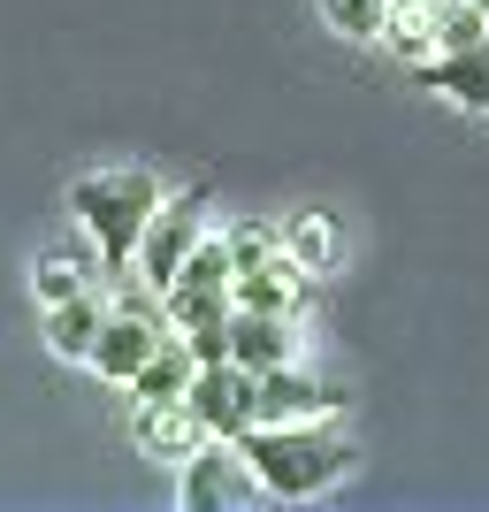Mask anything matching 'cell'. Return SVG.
Returning a JSON list of instances; mask_svg holds the SVG:
<instances>
[{
    "label": "cell",
    "mask_w": 489,
    "mask_h": 512,
    "mask_svg": "<svg viewBox=\"0 0 489 512\" xmlns=\"http://www.w3.org/2000/svg\"><path fill=\"white\" fill-rule=\"evenodd\" d=\"M237 451L253 459L260 490L298 505V497H321L352 474V436L337 421H253L237 436Z\"/></svg>",
    "instance_id": "obj_1"
},
{
    "label": "cell",
    "mask_w": 489,
    "mask_h": 512,
    "mask_svg": "<svg viewBox=\"0 0 489 512\" xmlns=\"http://www.w3.org/2000/svg\"><path fill=\"white\" fill-rule=\"evenodd\" d=\"M153 207H161V176L153 169H92L69 184V214H77V230H85L92 260L107 276H123L138 260V237H146Z\"/></svg>",
    "instance_id": "obj_2"
},
{
    "label": "cell",
    "mask_w": 489,
    "mask_h": 512,
    "mask_svg": "<svg viewBox=\"0 0 489 512\" xmlns=\"http://www.w3.org/2000/svg\"><path fill=\"white\" fill-rule=\"evenodd\" d=\"M237 306V268H230V237H199L176 283L161 291V314H169L176 337H192V329H222Z\"/></svg>",
    "instance_id": "obj_3"
},
{
    "label": "cell",
    "mask_w": 489,
    "mask_h": 512,
    "mask_svg": "<svg viewBox=\"0 0 489 512\" xmlns=\"http://www.w3.org/2000/svg\"><path fill=\"white\" fill-rule=\"evenodd\" d=\"M176 497H184V512H245V505H260L268 490H260L253 459L237 451V436H207V444L184 459Z\"/></svg>",
    "instance_id": "obj_4"
},
{
    "label": "cell",
    "mask_w": 489,
    "mask_h": 512,
    "mask_svg": "<svg viewBox=\"0 0 489 512\" xmlns=\"http://www.w3.org/2000/svg\"><path fill=\"white\" fill-rule=\"evenodd\" d=\"M199 237H207V184H192V192H161V207H153L146 237H138V283H153V291H169L176 268H184V253H192Z\"/></svg>",
    "instance_id": "obj_5"
},
{
    "label": "cell",
    "mask_w": 489,
    "mask_h": 512,
    "mask_svg": "<svg viewBox=\"0 0 489 512\" xmlns=\"http://www.w3.org/2000/svg\"><path fill=\"white\" fill-rule=\"evenodd\" d=\"M169 337V314L161 306H107V321H100V344H92V375L100 383H123L130 390V375L146 367V352Z\"/></svg>",
    "instance_id": "obj_6"
},
{
    "label": "cell",
    "mask_w": 489,
    "mask_h": 512,
    "mask_svg": "<svg viewBox=\"0 0 489 512\" xmlns=\"http://www.w3.org/2000/svg\"><path fill=\"white\" fill-rule=\"evenodd\" d=\"M253 390H260L253 367L207 360L192 383H184V406L199 413V428H207V436H245V428H253Z\"/></svg>",
    "instance_id": "obj_7"
},
{
    "label": "cell",
    "mask_w": 489,
    "mask_h": 512,
    "mask_svg": "<svg viewBox=\"0 0 489 512\" xmlns=\"http://www.w3.org/2000/svg\"><path fill=\"white\" fill-rule=\"evenodd\" d=\"M337 413H344V390L314 383L298 360L268 367L260 390H253V421H337Z\"/></svg>",
    "instance_id": "obj_8"
},
{
    "label": "cell",
    "mask_w": 489,
    "mask_h": 512,
    "mask_svg": "<svg viewBox=\"0 0 489 512\" xmlns=\"http://www.w3.org/2000/svg\"><path fill=\"white\" fill-rule=\"evenodd\" d=\"M413 77H421V92H444L451 107H467V115H489V39H474V46H444V54H428Z\"/></svg>",
    "instance_id": "obj_9"
},
{
    "label": "cell",
    "mask_w": 489,
    "mask_h": 512,
    "mask_svg": "<svg viewBox=\"0 0 489 512\" xmlns=\"http://www.w3.org/2000/svg\"><path fill=\"white\" fill-rule=\"evenodd\" d=\"M130 436H138V451H146V459H176V467L207 444V428H199V413L184 406V398H138Z\"/></svg>",
    "instance_id": "obj_10"
},
{
    "label": "cell",
    "mask_w": 489,
    "mask_h": 512,
    "mask_svg": "<svg viewBox=\"0 0 489 512\" xmlns=\"http://www.w3.org/2000/svg\"><path fill=\"white\" fill-rule=\"evenodd\" d=\"M237 306H260V314H306V306H314V268H298L291 253H268L260 260V268H245V276H237Z\"/></svg>",
    "instance_id": "obj_11"
},
{
    "label": "cell",
    "mask_w": 489,
    "mask_h": 512,
    "mask_svg": "<svg viewBox=\"0 0 489 512\" xmlns=\"http://www.w3.org/2000/svg\"><path fill=\"white\" fill-rule=\"evenodd\" d=\"M230 360L268 375V367L298 360V329L291 314H260V306H230Z\"/></svg>",
    "instance_id": "obj_12"
},
{
    "label": "cell",
    "mask_w": 489,
    "mask_h": 512,
    "mask_svg": "<svg viewBox=\"0 0 489 512\" xmlns=\"http://www.w3.org/2000/svg\"><path fill=\"white\" fill-rule=\"evenodd\" d=\"M107 306H115V299H100L92 283H85V291H69V299H54V306H46V352H54V360H92Z\"/></svg>",
    "instance_id": "obj_13"
},
{
    "label": "cell",
    "mask_w": 489,
    "mask_h": 512,
    "mask_svg": "<svg viewBox=\"0 0 489 512\" xmlns=\"http://www.w3.org/2000/svg\"><path fill=\"white\" fill-rule=\"evenodd\" d=\"M375 46H390L405 69H421L428 54H444V0H390Z\"/></svg>",
    "instance_id": "obj_14"
},
{
    "label": "cell",
    "mask_w": 489,
    "mask_h": 512,
    "mask_svg": "<svg viewBox=\"0 0 489 512\" xmlns=\"http://www.w3.org/2000/svg\"><path fill=\"white\" fill-rule=\"evenodd\" d=\"M276 245L298 260V268H314V276H329L344 253V230H337V214H321V207H298L291 222L276 230Z\"/></svg>",
    "instance_id": "obj_15"
},
{
    "label": "cell",
    "mask_w": 489,
    "mask_h": 512,
    "mask_svg": "<svg viewBox=\"0 0 489 512\" xmlns=\"http://www.w3.org/2000/svg\"><path fill=\"white\" fill-rule=\"evenodd\" d=\"M192 375H199L192 344H184V337L169 329V337H161V344L146 352V367L130 375V398H184V383H192Z\"/></svg>",
    "instance_id": "obj_16"
},
{
    "label": "cell",
    "mask_w": 489,
    "mask_h": 512,
    "mask_svg": "<svg viewBox=\"0 0 489 512\" xmlns=\"http://www.w3.org/2000/svg\"><path fill=\"white\" fill-rule=\"evenodd\" d=\"M92 268H100V260L69 253V245H54V253H39V260H31V291H39V306L69 299V291H85V283H92Z\"/></svg>",
    "instance_id": "obj_17"
},
{
    "label": "cell",
    "mask_w": 489,
    "mask_h": 512,
    "mask_svg": "<svg viewBox=\"0 0 489 512\" xmlns=\"http://www.w3.org/2000/svg\"><path fill=\"white\" fill-rule=\"evenodd\" d=\"M321 16H329V31H344V39H383L390 0H321Z\"/></svg>",
    "instance_id": "obj_18"
},
{
    "label": "cell",
    "mask_w": 489,
    "mask_h": 512,
    "mask_svg": "<svg viewBox=\"0 0 489 512\" xmlns=\"http://www.w3.org/2000/svg\"><path fill=\"white\" fill-rule=\"evenodd\" d=\"M268 253H276V230H268V222H237V230H230V268H237V276L260 268Z\"/></svg>",
    "instance_id": "obj_19"
},
{
    "label": "cell",
    "mask_w": 489,
    "mask_h": 512,
    "mask_svg": "<svg viewBox=\"0 0 489 512\" xmlns=\"http://www.w3.org/2000/svg\"><path fill=\"white\" fill-rule=\"evenodd\" d=\"M184 344H192V360H199V367H207V360H230V321H222V329H192Z\"/></svg>",
    "instance_id": "obj_20"
},
{
    "label": "cell",
    "mask_w": 489,
    "mask_h": 512,
    "mask_svg": "<svg viewBox=\"0 0 489 512\" xmlns=\"http://www.w3.org/2000/svg\"><path fill=\"white\" fill-rule=\"evenodd\" d=\"M474 8H482V16H489V0H474Z\"/></svg>",
    "instance_id": "obj_21"
}]
</instances>
